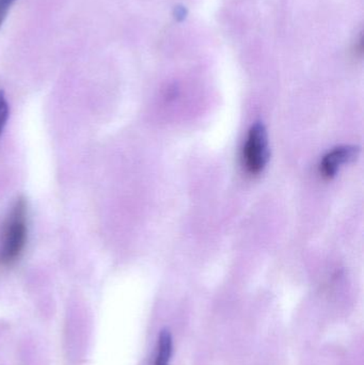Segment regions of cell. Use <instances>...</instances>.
Listing matches in <instances>:
<instances>
[{
	"label": "cell",
	"instance_id": "obj_1",
	"mask_svg": "<svg viewBox=\"0 0 364 365\" xmlns=\"http://www.w3.org/2000/svg\"><path fill=\"white\" fill-rule=\"evenodd\" d=\"M28 240V204L19 197L6 215L0 233V266L14 265L23 255Z\"/></svg>",
	"mask_w": 364,
	"mask_h": 365
},
{
	"label": "cell",
	"instance_id": "obj_2",
	"mask_svg": "<svg viewBox=\"0 0 364 365\" xmlns=\"http://www.w3.org/2000/svg\"><path fill=\"white\" fill-rule=\"evenodd\" d=\"M269 138L265 126L256 123L248 133L244 147V166L250 175H259L269 162Z\"/></svg>",
	"mask_w": 364,
	"mask_h": 365
},
{
	"label": "cell",
	"instance_id": "obj_3",
	"mask_svg": "<svg viewBox=\"0 0 364 365\" xmlns=\"http://www.w3.org/2000/svg\"><path fill=\"white\" fill-rule=\"evenodd\" d=\"M358 153L359 149L356 147L344 145V147L336 148L323 158L320 166L321 173L323 177L331 179L337 175L343 165L354 160L358 156Z\"/></svg>",
	"mask_w": 364,
	"mask_h": 365
},
{
	"label": "cell",
	"instance_id": "obj_4",
	"mask_svg": "<svg viewBox=\"0 0 364 365\" xmlns=\"http://www.w3.org/2000/svg\"><path fill=\"white\" fill-rule=\"evenodd\" d=\"M173 351V340L170 330L162 329L158 336L155 356L152 365H169Z\"/></svg>",
	"mask_w": 364,
	"mask_h": 365
},
{
	"label": "cell",
	"instance_id": "obj_5",
	"mask_svg": "<svg viewBox=\"0 0 364 365\" xmlns=\"http://www.w3.org/2000/svg\"><path fill=\"white\" fill-rule=\"evenodd\" d=\"M9 111L10 109H9L8 101L4 96V92L0 90V135L4 132L8 122Z\"/></svg>",
	"mask_w": 364,
	"mask_h": 365
},
{
	"label": "cell",
	"instance_id": "obj_6",
	"mask_svg": "<svg viewBox=\"0 0 364 365\" xmlns=\"http://www.w3.org/2000/svg\"><path fill=\"white\" fill-rule=\"evenodd\" d=\"M16 0H0V27L4 24V19H6L9 11H10L11 6L14 4Z\"/></svg>",
	"mask_w": 364,
	"mask_h": 365
}]
</instances>
